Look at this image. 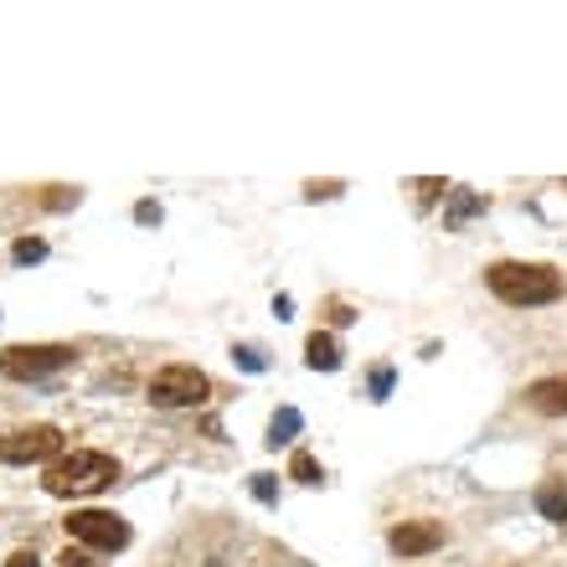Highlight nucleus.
I'll return each instance as SVG.
<instances>
[{
  "label": "nucleus",
  "instance_id": "nucleus-1",
  "mask_svg": "<svg viewBox=\"0 0 567 567\" xmlns=\"http://www.w3.org/2000/svg\"><path fill=\"white\" fill-rule=\"evenodd\" d=\"M119 480V459L114 454H98V449H73V454H58L47 474H41V485L47 495H58V501H73V495H98V490H109Z\"/></svg>",
  "mask_w": 567,
  "mask_h": 567
},
{
  "label": "nucleus",
  "instance_id": "nucleus-2",
  "mask_svg": "<svg viewBox=\"0 0 567 567\" xmlns=\"http://www.w3.org/2000/svg\"><path fill=\"white\" fill-rule=\"evenodd\" d=\"M485 284L506 305H552V299H563V274L552 263H490Z\"/></svg>",
  "mask_w": 567,
  "mask_h": 567
},
{
  "label": "nucleus",
  "instance_id": "nucleus-3",
  "mask_svg": "<svg viewBox=\"0 0 567 567\" xmlns=\"http://www.w3.org/2000/svg\"><path fill=\"white\" fill-rule=\"evenodd\" d=\"M73 361H78L73 346H5L0 352V377H11V382H41V377L62 372Z\"/></svg>",
  "mask_w": 567,
  "mask_h": 567
},
{
  "label": "nucleus",
  "instance_id": "nucleus-4",
  "mask_svg": "<svg viewBox=\"0 0 567 567\" xmlns=\"http://www.w3.org/2000/svg\"><path fill=\"white\" fill-rule=\"evenodd\" d=\"M212 397V382H207V372H196V367H160L156 377H150V403L156 408H201Z\"/></svg>",
  "mask_w": 567,
  "mask_h": 567
},
{
  "label": "nucleus",
  "instance_id": "nucleus-5",
  "mask_svg": "<svg viewBox=\"0 0 567 567\" xmlns=\"http://www.w3.org/2000/svg\"><path fill=\"white\" fill-rule=\"evenodd\" d=\"M67 537L94 552H119L130 547V521L114 516V510H73L67 516Z\"/></svg>",
  "mask_w": 567,
  "mask_h": 567
},
{
  "label": "nucleus",
  "instance_id": "nucleus-6",
  "mask_svg": "<svg viewBox=\"0 0 567 567\" xmlns=\"http://www.w3.org/2000/svg\"><path fill=\"white\" fill-rule=\"evenodd\" d=\"M52 454H62V429H52V423L0 433V465H41Z\"/></svg>",
  "mask_w": 567,
  "mask_h": 567
},
{
  "label": "nucleus",
  "instance_id": "nucleus-7",
  "mask_svg": "<svg viewBox=\"0 0 567 567\" xmlns=\"http://www.w3.org/2000/svg\"><path fill=\"white\" fill-rule=\"evenodd\" d=\"M387 547L397 557H423V552L444 547V521H403V527H392Z\"/></svg>",
  "mask_w": 567,
  "mask_h": 567
},
{
  "label": "nucleus",
  "instance_id": "nucleus-8",
  "mask_svg": "<svg viewBox=\"0 0 567 567\" xmlns=\"http://www.w3.org/2000/svg\"><path fill=\"white\" fill-rule=\"evenodd\" d=\"M527 403L547 418H567V377H542L527 387Z\"/></svg>",
  "mask_w": 567,
  "mask_h": 567
},
{
  "label": "nucleus",
  "instance_id": "nucleus-9",
  "mask_svg": "<svg viewBox=\"0 0 567 567\" xmlns=\"http://www.w3.org/2000/svg\"><path fill=\"white\" fill-rule=\"evenodd\" d=\"M305 367H310V372H335V367H341V346H335V335L315 331L310 341H305Z\"/></svg>",
  "mask_w": 567,
  "mask_h": 567
},
{
  "label": "nucleus",
  "instance_id": "nucleus-10",
  "mask_svg": "<svg viewBox=\"0 0 567 567\" xmlns=\"http://www.w3.org/2000/svg\"><path fill=\"white\" fill-rule=\"evenodd\" d=\"M299 429H305V418H299V408H279V412H274V423H269V444L279 449V444H289V439H294Z\"/></svg>",
  "mask_w": 567,
  "mask_h": 567
},
{
  "label": "nucleus",
  "instance_id": "nucleus-11",
  "mask_svg": "<svg viewBox=\"0 0 567 567\" xmlns=\"http://www.w3.org/2000/svg\"><path fill=\"white\" fill-rule=\"evenodd\" d=\"M537 510H542L547 521H567V490L563 485H542L537 490Z\"/></svg>",
  "mask_w": 567,
  "mask_h": 567
},
{
  "label": "nucleus",
  "instance_id": "nucleus-12",
  "mask_svg": "<svg viewBox=\"0 0 567 567\" xmlns=\"http://www.w3.org/2000/svg\"><path fill=\"white\" fill-rule=\"evenodd\" d=\"M289 474L299 480V485H320V465H315V454H305V449L294 454V459H289Z\"/></svg>",
  "mask_w": 567,
  "mask_h": 567
},
{
  "label": "nucleus",
  "instance_id": "nucleus-13",
  "mask_svg": "<svg viewBox=\"0 0 567 567\" xmlns=\"http://www.w3.org/2000/svg\"><path fill=\"white\" fill-rule=\"evenodd\" d=\"M474 212H485V196H470V192H459V201H454V212H449V227H459L465 217Z\"/></svg>",
  "mask_w": 567,
  "mask_h": 567
},
{
  "label": "nucleus",
  "instance_id": "nucleus-14",
  "mask_svg": "<svg viewBox=\"0 0 567 567\" xmlns=\"http://www.w3.org/2000/svg\"><path fill=\"white\" fill-rule=\"evenodd\" d=\"M11 258H16V263H41V258H47V243H41V237H21L16 248H11Z\"/></svg>",
  "mask_w": 567,
  "mask_h": 567
},
{
  "label": "nucleus",
  "instance_id": "nucleus-15",
  "mask_svg": "<svg viewBox=\"0 0 567 567\" xmlns=\"http://www.w3.org/2000/svg\"><path fill=\"white\" fill-rule=\"evenodd\" d=\"M233 361H237V367H243V372H263V356H258L254 346H237V352H233Z\"/></svg>",
  "mask_w": 567,
  "mask_h": 567
},
{
  "label": "nucleus",
  "instance_id": "nucleus-16",
  "mask_svg": "<svg viewBox=\"0 0 567 567\" xmlns=\"http://www.w3.org/2000/svg\"><path fill=\"white\" fill-rule=\"evenodd\" d=\"M387 392H392V367H377L372 372V403H382Z\"/></svg>",
  "mask_w": 567,
  "mask_h": 567
},
{
  "label": "nucleus",
  "instance_id": "nucleus-17",
  "mask_svg": "<svg viewBox=\"0 0 567 567\" xmlns=\"http://www.w3.org/2000/svg\"><path fill=\"white\" fill-rule=\"evenodd\" d=\"M254 495L263 501V506H274V495H279V490H274V474H254Z\"/></svg>",
  "mask_w": 567,
  "mask_h": 567
},
{
  "label": "nucleus",
  "instance_id": "nucleus-18",
  "mask_svg": "<svg viewBox=\"0 0 567 567\" xmlns=\"http://www.w3.org/2000/svg\"><path fill=\"white\" fill-rule=\"evenodd\" d=\"M305 196H310V201H320V196H341V181H310Z\"/></svg>",
  "mask_w": 567,
  "mask_h": 567
},
{
  "label": "nucleus",
  "instance_id": "nucleus-19",
  "mask_svg": "<svg viewBox=\"0 0 567 567\" xmlns=\"http://www.w3.org/2000/svg\"><path fill=\"white\" fill-rule=\"evenodd\" d=\"M58 567H94V557H88V552H73V547H67V552L58 557Z\"/></svg>",
  "mask_w": 567,
  "mask_h": 567
},
{
  "label": "nucleus",
  "instance_id": "nucleus-20",
  "mask_svg": "<svg viewBox=\"0 0 567 567\" xmlns=\"http://www.w3.org/2000/svg\"><path fill=\"white\" fill-rule=\"evenodd\" d=\"M331 320H335V325H352L356 310H352V305H341V299H331Z\"/></svg>",
  "mask_w": 567,
  "mask_h": 567
},
{
  "label": "nucleus",
  "instance_id": "nucleus-21",
  "mask_svg": "<svg viewBox=\"0 0 567 567\" xmlns=\"http://www.w3.org/2000/svg\"><path fill=\"white\" fill-rule=\"evenodd\" d=\"M439 192H449V186L444 181H418V201H433Z\"/></svg>",
  "mask_w": 567,
  "mask_h": 567
},
{
  "label": "nucleus",
  "instance_id": "nucleus-22",
  "mask_svg": "<svg viewBox=\"0 0 567 567\" xmlns=\"http://www.w3.org/2000/svg\"><path fill=\"white\" fill-rule=\"evenodd\" d=\"M135 222H160V207H156V201H139V207H135Z\"/></svg>",
  "mask_w": 567,
  "mask_h": 567
},
{
  "label": "nucleus",
  "instance_id": "nucleus-23",
  "mask_svg": "<svg viewBox=\"0 0 567 567\" xmlns=\"http://www.w3.org/2000/svg\"><path fill=\"white\" fill-rule=\"evenodd\" d=\"M5 567H41V563H37V552H11Z\"/></svg>",
  "mask_w": 567,
  "mask_h": 567
},
{
  "label": "nucleus",
  "instance_id": "nucleus-24",
  "mask_svg": "<svg viewBox=\"0 0 567 567\" xmlns=\"http://www.w3.org/2000/svg\"><path fill=\"white\" fill-rule=\"evenodd\" d=\"M289 310H294V299H289V294H279V299H274V315H279V320H289Z\"/></svg>",
  "mask_w": 567,
  "mask_h": 567
}]
</instances>
